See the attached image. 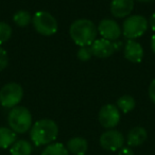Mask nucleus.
<instances>
[{"mask_svg": "<svg viewBox=\"0 0 155 155\" xmlns=\"http://www.w3.org/2000/svg\"><path fill=\"white\" fill-rule=\"evenodd\" d=\"M98 29L95 24L89 19H78L73 21L69 29V34L75 45L80 47L91 46L96 41Z\"/></svg>", "mask_w": 155, "mask_h": 155, "instance_id": "obj_1", "label": "nucleus"}, {"mask_svg": "<svg viewBox=\"0 0 155 155\" xmlns=\"http://www.w3.org/2000/svg\"><path fill=\"white\" fill-rule=\"evenodd\" d=\"M58 127L51 119H41L32 125L30 137L36 147L47 146L56 139Z\"/></svg>", "mask_w": 155, "mask_h": 155, "instance_id": "obj_2", "label": "nucleus"}, {"mask_svg": "<svg viewBox=\"0 0 155 155\" xmlns=\"http://www.w3.org/2000/svg\"><path fill=\"white\" fill-rule=\"evenodd\" d=\"M8 123L16 134H24L32 127V115L27 107L17 105L9 113Z\"/></svg>", "mask_w": 155, "mask_h": 155, "instance_id": "obj_3", "label": "nucleus"}, {"mask_svg": "<svg viewBox=\"0 0 155 155\" xmlns=\"http://www.w3.org/2000/svg\"><path fill=\"white\" fill-rule=\"evenodd\" d=\"M32 24L35 31L44 36H51L55 34L58 28L54 16L46 11L36 12L32 17Z\"/></svg>", "mask_w": 155, "mask_h": 155, "instance_id": "obj_4", "label": "nucleus"}, {"mask_svg": "<svg viewBox=\"0 0 155 155\" xmlns=\"http://www.w3.org/2000/svg\"><path fill=\"white\" fill-rule=\"evenodd\" d=\"M24 97V89L18 83H8L0 89V104L5 108L18 105Z\"/></svg>", "mask_w": 155, "mask_h": 155, "instance_id": "obj_5", "label": "nucleus"}, {"mask_svg": "<svg viewBox=\"0 0 155 155\" xmlns=\"http://www.w3.org/2000/svg\"><path fill=\"white\" fill-rule=\"evenodd\" d=\"M148 29V20L141 15H133L124 20L122 33L127 39H135L142 36Z\"/></svg>", "mask_w": 155, "mask_h": 155, "instance_id": "obj_6", "label": "nucleus"}, {"mask_svg": "<svg viewBox=\"0 0 155 155\" xmlns=\"http://www.w3.org/2000/svg\"><path fill=\"white\" fill-rule=\"evenodd\" d=\"M99 122L105 129L112 130L120 122V110L116 105L106 104L99 112Z\"/></svg>", "mask_w": 155, "mask_h": 155, "instance_id": "obj_7", "label": "nucleus"}, {"mask_svg": "<svg viewBox=\"0 0 155 155\" xmlns=\"http://www.w3.org/2000/svg\"><path fill=\"white\" fill-rule=\"evenodd\" d=\"M100 146L107 151H118L123 148L124 137L117 130H108L100 136Z\"/></svg>", "mask_w": 155, "mask_h": 155, "instance_id": "obj_8", "label": "nucleus"}, {"mask_svg": "<svg viewBox=\"0 0 155 155\" xmlns=\"http://www.w3.org/2000/svg\"><path fill=\"white\" fill-rule=\"evenodd\" d=\"M98 32L101 34L102 38L107 41H117L121 35V29L119 25L113 19H103L98 26Z\"/></svg>", "mask_w": 155, "mask_h": 155, "instance_id": "obj_9", "label": "nucleus"}, {"mask_svg": "<svg viewBox=\"0 0 155 155\" xmlns=\"http://www.w3.org/2000/svg\"><path fill=\"white\" fill-rule=\"evenodd\" d=\"M91 50H93V54L97 58H110L115 50L117 49V46L115 45L113 41H107L105 38H100L96 39L93 44H91Z\"/></svg>", "mask_w": 155, "mask_h": 155, "instance_id": "obj_10", "label": "nucleus"}, {"mask_svg": "<svg viewBox=\"0 0 155 155\" xmlns=\"http://www.w3.org/2000/svg\"><path fill=\"white\" fill-rule=\"evenodd\" d=\"M123 53H124V58L132 63L141 62L142 58H143V49H142L141 45L134 39H129L127 41Z\"/></svg>", "mask_w": 155, "mask_h": 155, "instance_id": "obj_11", "label": "nucleus"}, {"mask_svg": "<svg viewBox=\"0 0 155 155\" xmlns=\"http://www.w3.org/2000/svg\"><path fill=\"white\" fill-rule=\"evenodd\" d=\"M134 9V0H113L110 12L117 18H124L131 14Z\"/></svg>", "mask_w": 155, "mask_h": 155, "instance_id": "obj_12", "label": "nucleus"}, {"mask_svg": "<svg viewBox=\"0 0 155 155\" xmlns=\"http://www.w3.org/2000/svg\"><path fill=\"white\" fill-rule=\"evenodd\" d=\"M148 137L146 129L141 127H135L127 133V142L129 147H138L141 146Z\"/></svg>", "mask_w": 155, "mask_h": 155, "instance_id": "obj_13", "label": "nucleus"}, {"mask_svg": "<svg viewBox=\"0 0 155 155\" xmlns=\"http://www.w3.org/2000/svg\"><path fill=\"white\" fill-rule=\"evenodd\" d=\"M67 150L74 155H85L88 149L87 140L83 137H72L68 140L66 146Z\"/></svg>", "mask_w": 155, "mask_h": 155, "instance_id": "obj_14", "label": "nucleus"}, {"mask_svg": "<svg viewBox=\"0 0 155 155\" xmlns=\"http://www.w3.org/2000/svg\"><path fill=\"white\" fill-rule=\"evenodd\" d=\"M17 140V134L10 127H0V149L11 148L12 144Z\"/></svg>", "mask_w": 155, "mask_h": 155, "instance_id": "obj_15", "label": "nucleus"}, {"mask_svg": "<svg viewBox=\"0 0 155 155\" xmlns=\"http://www.w3.org/2000/svg\"><path fill=\"white\" fill-rule=\"evenodd\" d=\"M33 151L32 144L25 139L16 140L10 148L11 155H31Z\"/></svg>", "mask_w": 155, "mask_h": 155, "instance_id": "obj_16", "label": "nucleus"}, {"mask_svg": "<svg viewBox=\"0 0 155 155\" xmlns=\"http://www.w3.org/2000/svg\"><path fill=\"white\" fill-rule=\"evenodd\" d=\"M135 99L133 97H131V96H122V97H120L117 100V107L119 108V110H121L124 114L133 110L135 108Z\"/></svg>", "mask_w": 155, "mask_h": 155, "instance_id": "obj_17", "label": "nucleus"}, {"mask_svg": "<svg viewBox=\"0 0 155 155\" xmlns=\"http://www.w3.org/2000/svg\"><path fill=\"white\" fill-rule=\"evenodd\" d=\"M41 155H69V151L63 143H50L44 149Z\"/></svg>", "mask_w": 155, "mask_h": 155, "instance_id": "obj_18", "label": "nucleus"}, {"mask_svg": "<svg viewBox=\"0 0 155 155\" xmlns=\"http://www.w3.org/2000/svg\"><path fill=\"white\" fill-rule=\"evenodd\" d=\"M13 21L16 26L18 27H27L30 25V22L32 21V16L28 11L25 10H20V11L16 12L13 16Z\"/></svg>", "mask_w": 155, "mask_h": 155, "instance_id": "obj_19", "label": "nucleus"}, {"mask_svg": "<svg viewBox=\"0 0 155 155\" xmlns=\"http://www.w3.org/2000/svg\"><path fill=\"white\" fill-rule=\"evenodd\" d=\"M12 35V28L7 22L0 21V45L10 39Z\"/></svg>", "mask_w": 155, "mask_h": 155, "instance_id": "obj_20", "label": "nucleus"}, {"mask_svg": "<svg viewBox=\"0 0 155 155\" xmlns=\"http://www.w3.org/2000/svg\"><path fill=\"white\" fill-rule=\"evenodd\" d=\"M93 50H91V46H86V47H81L79 49L77 53V56L78 58L82 62H86V61H89L91 58L93 56Z\"/></svg>", "mask_w": 155, "mask_h": 155, "instance_id": "obj_21", "label": "nucleus"}, {"mask_svg": "<svg viewBox=\"0 0 155 155\" xmlns=\"http://www.w3.org/2000/svg\"><path fill=\"white\" fill-rule=\"evenodd\" d=\"M9 64V58H8V53L1 46H0V71H2L5 69V67Z\"/></svg>", "mask_w": 155, "mask_h": 155, "instance_id": "obj_22", "label": "nucleus"}, {"mask_svg": "<svg viewBox=\"0 0 155 155\" xmlns=\"http://www.w3.org/2000/svg\"><path fill=\"white\" fill-rule=\"evenodd\" d=\"M149 97H150L151 101L155 103V79L151 82L150 86H149Z\"/></svg>", "mask_w": 155, "mask_h": 155, "instance_id": "obj_23", "label": "nucleus"}, {"mask_svg": "<svg viewBox=\"0 0 155 155\" xmlns=\"http://www.w3.org/2000/svg\"><path fill=\"white\" fill-rule=\"evenodd\" d=\"M119 155H134V152L131 148L127 147V148H121L119 150Z\"/></svg>", "mask_w": 155, "mask_h": 155, "instance_id": "obj_24", "label": "nucleus"}, {"mask_svg": "<svg viewBox=\"0 0 155 155\" xmlns=\"http://www.w3.org/2000/svg\"><path fill=\"white\" fill-rule=\"evenodd\" d=\"M149 24H150V27H151V29H152V31H154L155 32V13H153L152 16L150 17V21H149Z\"/></svg>", "mask_w": 155, "mask_h": 155, "instance_id": "obj_25", "label": "nucleus"}, {"mask_svg": "<svg viewBox=\"0 0 155 155\" xmlns=\"http://www.w3.org/2000/svg\"><path fill=\"white\" fill-rule=\"evenodd\" d=\"M151 48H152V51L155 53V34L152 36V39H151Z\"/></svg>", "mask_w": 155, "mask_h": 155, "instance_id": "obj_26", "label": "nucleus"}, {"mask_svg": "<svg viewBox=\"0 0 155 155\" xmlns=\"http://www.w3.org/2000/svg\"><path fill=\"white\" fill-rule=\"evenodd\" d=\"M137 1H139V2H150L152 0H137Z\"/></svg>", "mask_w": 155, "mask_h": 155, "instance_id": "obj_27", "label": "nucleus"}]
</instances>
